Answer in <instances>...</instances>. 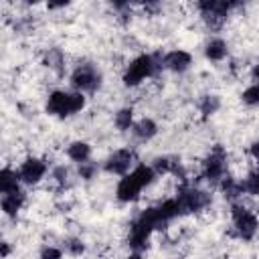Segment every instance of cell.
Here are the masks:
<instances>
[{
	"mask_svg": "<svg viewBox=\"0 0 259 259\" xmlns=\"http://www.w3.org/2000/svg\"><path fill=\"white\" fill-rule=\"evenodd\" d=\"M158 174L154 172L152 166H146V164H138L130 174L121 176V180L117 182V188H115V196L119 202H134L140 198V192L150 186L154 182Z\"/></svg>",
	"mask_w": 259,
	"mask_h": 259,
	"instance_id": "cell-1",
	"label": "cell"
},
{
	"mask_svg": "<svg viewBox=\"0 0 259 259\" xmlns=\"http://www.w3.org/2000/svg\"><path fill=\"white\" fill-rule=\"evenodd\" d=\"M101 83V73L93 65H79L71 73V85L79 93H89L95 91Z\"/></svg>",
	"mask_w": 259,
	"mask_h": 259,
	"instance_id": "cell-6",
	"label": "cell"
},
{
	"mask_svg": "<svg viewBox=\"0 0 259 259\" xmlns=\"http://www.w3.org/2000/svg\"><path fill=\"white\" fill-rule=\"evenodd\" d=\"M204 57H206L208 61H214V63L223 61V59L227 57V42H225L223 38H219V36L210 38V40L204 45Z\"/></svg>",
	"mask_w": 259,
	"mask_h": 259,
	"instance_id": "cell-15",
	"label": "cell"
},
{
	"mask_svg": "<svg viewBox=\"0 0 259 259\" xmlns=\"http://www.w3.org/2000/svg\"><path fill=\"white\" fill-rule=\"evenodd\" d=\"M134 152L130 148H119L113 150L107 160H105V172L109 174H117V176H125L134 170Z\"/></svg>",
	"mask_w": 259,
	"mask_h": 259,
	"instance_id": "cell-9",
	"label": "cell"
},
{
	"mask_svg": "<svg viewBox=\"0 0 259 259\" xmlns=\"http://www.w3.org/2000/svg\"><path fill=\"white\" fill-rule=\"evenodd\" d=\"M113 123H115V127H117L119 132L132 130V127H134V109H132V107L119 109V111L115 113V117H113Z\"/></svg>",
	"mask_w": 259,
	"mask_h": 259,
	"instance_id": "cell-17",
	"label": "cell"
},
{
	"mask_svg": "<svg viewBox=\"0 0 259 259\" xmlns=\"http://www.w3.org/2000/svg\"><path fill=\"white\" fill-rule=\"evenodd\" d=\"M225 170H227V156L221 148H214L202 162V174L208 182H214V184H221L227 176H225Z\"/></svg>",
	"mask_w": 259,
	"mask_h": 259,
	"instance_id": "cell-7",
	"label": "cell"
},
{
	"mask_svg": "<svg viewBox=\"0 0 259 259\" xmlns=\"http://www.w3.org/2000/svg\"><path fill=\"white\" fill-rule=\"evenodd\" d=\"M93 172H95V166H93V164H89V162L81 164V168H79V174H81L83 178H91V176H93Z\"/></svg>",
	"mask_w": 259,
	"mask_h": 259,
	"instance_id": "cell-25",
	"label": "cell"
},
{
	"mask_svg": "<svg viewBox=\"0 0 259 259\" xmlns=\"http://www.w3.org/2000/svg\"><path fill=\"white\" fill-rule=\"evenodd\" d=\"M132 132H134V136H136L138 140L148 142V140H152V138L158 134V125H156L154 119H150V117H142L140 121L134 123Z\"/></svg>",
	"mask_w": 259,
	"mask_h": 259,
	"instance_id": "cell-14",
	"label": "cell"
},
{
	"mask_svg": "<svg viewBox=\"0 0 259 259\" xmlns=\"http://www.w3.org/2000/svg\"><path fill=\"white\" fill-rule=\"evenodd\" d=\"M162 67V61L158 63L152 55H140L134 61H130V65L123 71V83L127 87H138L140 83H144L146 79H150L156 69Z\"/></svg>",
	"mask_w": 259,
	"mask_h": 259,
	"instance_id": "cell-3",
	"label": "cell"
},
{
	"mask_svg": "<svg viewBox=\"0 0 259 259\" xmlns=\"http://www.w3.org/2000/svg\"><path fill=\"white\" fill-rule=\"evenodd\" d=\"M233 227H235V233L249 241L257 235V229H259V221L255 217V212H251L247 206H241V204H233Z\"/></svg>",
	"mask_w": 259,
	"mask_h": 259,
	"instance_id": "cell-5",
	"label": "cell"
},
{
	"mask_svg": "<svg viewBox=\"0 0 259 259\" xmlns=\"http://www.w3.org/2000/svg\"><path fill=\"white\" fill-rule=\"evenodd\" d=\"M192 65V55L182 49H174L162 57V67L172 73H184Z\"/></svg>",
	"mask_w": 259,
	"mask_h": 259,
	"instance_id": "cell-11",
	"label": "cell"
},
{
	"mask_svg": "<svg viewBox=\"0 0 259 259\" xmlns=\"http://www.w3.org/2000/svg\"><path fill=\"white\" fill-rule=\"evenodd\" d=\"M47 174V164L40 158H26L20 168H18V176L22 184H38Z\"/></svg>",
	"mask_w": 259,
	"mask_h": 259,
	"instance_id": "cell-10",
	"label": "cell"
},
{
	"mask_svg": "<svg viewBox=\"0 0 259 259\" xmlns=\"http://www.w3.org/2000/svg\"><path fill=\"white\" fill-rule=\"evenodd\" d=\"M8 251H10V249H8V243L4 241V243H2V257H6V255H8Z\"/></svg>",
	"mask_w": 259,
	"mask_h": 259,
	"instance_id": "cell-28",
	"label": "cell"
},
{
	"mask_svg": "<svg viewBox=\"0 0 259 259\" xmlns=\"http://www.w3.org/2000/svg\"><path fill=\"white\" fill-rule=\"evenodd\" d=\"M85 107V95L79 91H53L47 97V113L55 117H69Z\"/></svg>",
	"mask_w": 259,
	"mask_h": 259,
	"instance_id": "cell-2",
	"label": "cell"
},
{
	"mask_svg": "<svg viewBox=\"0 0 259 259\" xmlns=\"http://www.w3.org/2000/svg\"><path fill=\"white\" fill-rule=\"evenodd\" d=\"M241 182H243V190H245L247 194H251V196H259V168L251 170Z\"/></svg>",
	"mask_w": 259,
	"mask_h": 259,
	"instance_id": "cell-19",
	"label": "cell"
},
{
	"mask_svg": "<svg viewBox=\"0 0 259 259\" xmlns=\"http://www.w3.org/2000/svg\"><path fill=\"white\" fill-rule=\"evenodd\" d=\"M178 166H180V164L174 162V160L168 158V156H160V158H156L154 164H152V168H154L156 174H170V172H176Z\"/></svg>",
	"mask_w": 259,
	"mask_h": 259,
	"instance_id": "cell-18",
	"label": "cell"
},
{
	"mask_svg": "<svg viewBox=\"0 0 259 259\" xmlns=\"http://www.w3.org/2000/svg\"><path fill=\"white\" fill-rule=\"evenodd\" d=\"M233 6L235 4H231V2H217V0H206V2L196 4V8L200 10L202 18L206 20V24L210 28H219L225 22V18H227V14Z\"/></svg>",
	"mask_w": 259,
	"mask_h": 259,
	"instance_id": "cell-8",
	"label": "cell"
},
{
	"mask_svg": "<svg viewBox=\"0 0 259 259\" xmlns=\"http://www.w3.org/2000/svg\"><path fill=\"white\" fill-rule=\"evenodd\" d=\"M127 259H142V255H140V253H138V251H134V253H132V255H130V257H127Z\"/></svg>",
	"mask_w": 259,
	"mask_h": 259,
	"instance_id": "cell-29",
	"label": "cell"
},
{
	"mask_svg": "<svg viewBox=\"0 0 259 259\" xmlns=\"http://www.w3.org/2000/svg\"><path fill=\"white\" fill-rule=\"evenodd\" d=\"M249 152H251V156H253V158L259 162V140L251 144V150H249Z\"/></svg>",
	"mask_w": 259,
	"mask_h": 259,
	"instance_id": "cell-26",
	"label": "cell"
},
{
	"mask_svg": "<svg viewBox=\"0 0 259 259\" xmlns=\"http://www.w3.org/2000/svg\"><path fill=\"white\" fill-rule=\"evenodd\" d=\"M243 103L245 105H249V107H257L259 105V85L257 83H253V85H249L245 91H243Z\"/></svg>",
	"mask_w": 259,
	"mask_h": 259,
	"instance_id": "cell-20",
	"label": "cell"
},
{
	"mask_svg": "<svg viewBox=\"0 0 259 259\" xmlns=\"http://www.w3.org/2000/svg\"><path fill=\"white\" fill-rule=\"evenodd\" d=\"M253 81L259 85V61L255 63V67H253Z\"/></svg>",
	"mask_w": 259,
	"mask_h": 259,
	"instance_id": "cell-27",
	"label": "cell"
},
{
	"mask_svg": "<svg viewBox=\"0 0 259 259\" xmlns=\"http://www.w3.org/2000/svg\"><path fill=\"white\" fill-rule=\"evenodd\" d=\"M200 109H202L204 115L214 113V111L219 109V99H217L214 95H206V97L202 99V103H200Z\"/></svg>",
	"mask_w": 259,
	"mask_h": 259,
	"instance_id": "cell-21",
	"label": "cell"
},
{
	"mask_svg": "<svg viewBox=\"0 0 259 259\" xmlns=\"http://www.w3.org/2000/svg\"><path fill=\"white\" fill-rule=\"evenodd\" d=\"M67 249H69L73 255H81V253H83V249H85V245H83V241L73 239V241H69V243H67Z\"/></svg>",
	"mask_w": 259,
	"mask_h": 259,
	"instance_id": "cell-24",
	"label": "cell"
},
{
	"mask_svg": "<svg viewBox=\"0 0 259 259\" xmlns=\"http://www.w3.org/2000/svg\"><path fill=\"white\" fill-rule=\"evenodd\" d=\"M176 202H178L180 214H190L206 208V204L210 202V196L204 190H198L194 186H182L176 194Z\"/></svg>",
	"mask_w": 259,
	"mask_h": 259,
	"instance_id": "cell-4",
	"label": "cell"
},
{
	"mask_svg": "<svg viewBox=\"0 0 259 259\" xmlns=\"http://www.w3.org/2000/svg\"><path fill=\"white\" fill-rule=\"evenodd\" d=\"M59 65H63V55H61V51H49V55H47V67H51V69H59Z\"/></svg>",
	"mask_w": 259,
	"mask_h": 259,
	"instance_id": "cell-22",
	"label": "cell"
},
{
	"mask_svg": "<svg viewBox=\"0 0 259 259\" xmlns=\"http://www.w3.org/2000/svg\"><path fill=\"white\" fill-rule=\"evenodd\" d=\"M20 188V176H18V170H12V168H2L0 170V192H12Z\"/></svg>",
	"mask_w": 259,
	"mask_h": 259,
	"instance_id": "cell-16",
	"label": "cell"
},
{
	"mask_svg": "<svg viewBox=\"0 0 259 259\" xmlns=\"http://www.w3.org/2000/svg\"><path fill=\"white\" fill-rule=\"evenodd\" d=\"M24 200H26V196H24V192H22L20 188H16V190H12V192H4V194H2V200H0L4 214H6V217H16V212L22 208Z\"/></svg>",
	"mask_w": 259,
	"mask_h": 259,
	"instance_id": "cell-12",
	"label": "cell"
},
{
	"mask_svg": "<svg viewBox=\"0 0 259 259\" xmlns=\"http://www.w3.org/2000/svg\"><path fill=\"white\" fill-rule=\"evenodd\" d=\"M67 156H69L73 162H77V164L81 166V164L89 162V158H91V146H89L87 142H81V140L71 142V144L67 146Z\"/></svg>",
	"mask_w": 259,
	"mask_h": 259,
	"instance_id": "cell-13",
	"label": "cell"
},
{
	"mask_svg": "<svg viewBox=\"0 0 259 259\" xmlns=\"http://www.w3.org/2000/svg\"><path fill=\"white\" fill-rule=\"evenodd\" d=\"M40 259H63V251L57 247H42Z\"/></svg>",
	"mask_w": 259,
	"mask_h": 259,
	"instance_id": "cell-23",
	"label": "cell"
}]
</instances>
